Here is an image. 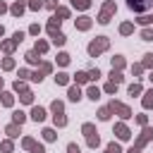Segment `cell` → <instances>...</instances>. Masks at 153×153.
Returning a JSON list of instances; mask_svg holds the SVG:
<instances>
[{
    "instance_id": "obj_1",
    "label": "cell",
    "mask_w": 153,
    "mask_h": 153,
    "mask_svg": "<svg viewBox=\"0 0 153 153\" xmlns=\"http://www.w3.org/2000/svg\"><path fill=\"white\" fill-rule=\"evenodd\" d=\"M105 48H108V38H105V36H98L96 41L88 43V55H91V57H98Z\"/></svg>"
},
{
    "instance_id": "obj_2",
    "label": "cell",
    "mask_w": 153,
    "mask_h": 153,
    "mask_svg": "<svg viewBox=\"0 0 153 153\" xmlns=\"http://www.w3.org/2000/svg\"><path fill=\"white\" fill-rule=\"evenodd\" d=\"M81 129H84V134H86V141H88V146H91V148H96V146L100 143V139H98V131H96V127H93V124H84Z\"/></svg>"
},
{
    "instance_id": "obj_3",
    "label": "cell",
    "mask_w": 153,
    "mask_h": 153,
    "mask_svg": "<svg viewBox=\"0 0 153 153\" xmlns=\"http://www.w3.org/2000/svg\"><path fill=\"white\" fill-rule=\"evenodd\" d=\"M127 5H129V10H134V12H146V10L153 7V0H127Z\"/></svg>"
},
{
    "instance_id": "obj_4",
    "label": "cell",
    "mask_w": 153,
    "mask_h": 153,
    "mask_svg": "<svg viewBox=\"0 0 153 153\" xmlns=\"http://www.w3.org/2000/svg\"><path fill=\"white\" fill-rule=\"evenodd\" d=\"M50 108H53V112H55V115H53V117H55V124H57V127H65V124H67V117L62 115V103L55 100Z\"/></svg>"
},
{
    "instance_id": "obj_5",
    "label": "cell",
    "mask_w": 153,
    "mask_h": 153,
    "mask_svg": "<svg viewBox=\"0 0 153 153\" xmlns=\"http://www.w3.org/2000/svg\"><path fill=\"white\" fill-rule=\"evenodd\" d=\"M110 110H112V112H117V115H120L122 120H127V117H131V110H129L127 105H122V103H117V100H112V103H110Z\"/></svg>"
},
{
    "instance_id": "obj_6",
    "label": "cell",
    "mask_w": 153,
    "mask_h": 153,
    "mask_svg": "<svg viewBox=\"0 0 153 153\" xmlns=\"http://www.w3.org/2000/svg\"><path fill=\"white\" fill-rule=\"evenodd\" d=\"M112 12H115V2H105V5H103V12H100V17H98V22H100V24H108Z\"/></svg>"
},
{
    "instance_id": "obj_7",
    "label": "cell",
    "mask_w": 153,
    "mask_h": 153,
    "mask_svg": "<svg viewBox=\"0 0 153 153\" xmlns=\"http://www.w3.org/2000/svg\"><path fill=\"white\" fill-rule=\"evenodd\" d=\"M115 134H117V139H122V141H127V139L131 136V134H129V129H127L122 122H120V124H115Z\"/></svg>"
},
{
    "instance_id": "obj_8",
    "label": "cell",
    "mask_w": 153,
    "mask_h": 153,
    "mask_svg": "<svg viewBox=\"0 0 153 153\" xmlns=\"http://www.w3.org/2000/svg\"><path fill=\"white\" fill-rule=\"evenodd\" d=\"M31 117H33V120H36V122H43V117H45V110H43V108H38V105H36V108H33V110H31Z\"/></svg>"
},
{
    "instance_id": "obj_9",
    "label": "cell",
    "mask_w": 153,
    "mask_h": 153,
    "mask_svg": "<svg viewBox=\"0 0 153 153\" xmlns=\"http://www.w3.org/2000/svg\"><path fill=\"white\" fill-rule=\"evenodd\" d=\"M76 26H79L81 31H86V29L91 26V19H88V17H79V19H76Z\"/></svg>"
},
{
    "instance_id": "obj_10",
    "label": "cell",
    "mask_w": 153,
    "mask_h": 153,
    "mask_svg": "<svg viewBox=\"0 0 153 153\" xmlns=\"http://www.w3.org/2000/svg\"><path fill=\"white\" fill-rule=\"evenodd\" d=\"M50 38H53V43L55 45H62L67 38H65V33H60V31H55V33H50Z\"/></svg>"
},
{
    "instance_id": "obj_11",
    "label": "cell",
    "mask_w": 153,
    "mask_h": 153,
    "mask_svg": "<svg viewBox=\"0 0 153 153\" xmlns=\"http://www.w3.org/2000/svg\"><path fill=\"white\" fill-rule=\"evenodd\" d=\"M10 12H12V14H14V17H19V14H22V12H24V5H22V2H19V0H17V2H14V5H12V7H10Z\"/></svg>"
},
{
    "instance_id": "obj_12",
    "label": "cell",
    "mask_w": 153,
    "mask_h": 153,
    "mask_svg": "<svg viewBox=\"0 0 153 153\" xmlns=\"http://www.w3.org/2000/svg\"><path fill=\"white\" fill-rule=\"evenodd\" d=\"M17 43H19V41L12 36V41H5V43H2V50H5V53H12V48H14Z\"/></svg>"
},
{
    "instance_id": "obj_13",
    "label": "cell",
    "mask_w": 153,
    "mask_h": 153,
    "mask_svg": "<svg viewBox=\"0 0 153 153\" xmlns=\"http://www.w3.org/2000/svg\"><path fill=\"white\" fill-rule=\"evenodd\" d=\"M79 98H81V91H79V86H72V88H69V100H74V103H76Z\"/></svg>"
},
{
    "instance_id": "obj_14",
    "label": "cell",
    "mask_w": 153,
    "mask_h": 153,
    "mask_svg": "<svg viewBox=\"0 0 153 153\" xmlns=\"http://www.w3.org/2000/svg\"><path fill=\"white\" fill-rule=\"evenodd\" d=\"M151 134H153V129H148V127H146V129H143V134H141V139H139V146H143V143L151 139Z\"/></svg>"
},
{
    "instance_id": "obj_15",
    "label": "cell",
    "mask_w": 153,
    "mask_h": 153,
    "mask_svg": "<svg viewBox=\"0 0 153 153\" xmlns=\"http://www.w3.org/2000/svg\"><path fill=\"white\" fill-rule=\"evenodd\" d=\"M143 108H153V88L143 96Z\"/></svg>"
},
{
    "instance_id": "obj_16",
    "label": "cell",
    "mask_w": 153,
    "mask_h": 153,
    "mask_svg": "<svg viewBox=\"0 0 153 153\" xmlns=\"http://www.w3.org/2000/svg\"><path fill=\"white\" fill-rule=\"evenodd\" d=\"M122 67H124V60H122L120 55H115V57H112V69H122Z\"/></svg>"
},
{
    "instance_id": "obj_17",
    "label": "cell",
    "mask_w": 153,
    "mask_h": 153,
    "mask_svg": "<svg viewBox=\"0 0 153 153\" xmlns=\"http://www.w3.org/2000/svg\"><path fill=\"white\" fill-rule=\"evenodd\" d=\"M105 153H122V148H120V143H108V148H105Z\"/></svg>"
},
{
    "instance_id": "obj_18",
    "label": "cell",
    "mask_w": 153,
    "mask_h": 153,
    "mask_svg": "<svg viewBox=\"0 0 153 153\" xmlns=\"http://www.w3.org/2000/svg\"><path fill=\"white\" fill-rule=\"evenodd\" d=\"M72 5H74V7H79V10H86V7L91 5V0H72Z\"/></svg>"
},
{
    "instance_id": "obj_19",
    "label": "cell",
    "mask_w": 153,
    "mask_h": 153,
    "mask_svg": "<svg viewBox=\"0 0 153 153\" xmlns=\"http://www.w3.org/2000/svg\"><path fill=\"white\" fill-rule=\"evenodd\" d=\"M26 62H31V65H36V62H38V53H36V50H31V53H26Z\"/></svg>"
},
{
    "instance_id": "obj_20",
    "label": "cell",
    "mask_w": 153,
    "mask_h": 153,
    "mask_svg": "<svg viewBox=\"0 0 153 153\" xmlns=\"http://www.w3.org/2000/svg\"><path fill=\"white\" fill-rule=\"evenodd\" d=\"M88 98H91V100H98V98H100V91H98L96 86H91V88H88Z\"/></svg>"
},
{
    "instance_id": "obj_21",
    "label": "cell",
    "mask_w": 153,
    "mask_h": 153,
    "mask_svg": "<svg viewBox=\"0 0 153 153\" xmlns=\"http://www.w3.org/2000/svg\"><path fill=\"white\" fill-rule=\"evenodd\" d=\"M74 79H76V84H84V81H88V72H79Z\"/></svg>"
},
{
    "instance_id": "obj_22",
    "label": "cell",
    "mask_w": 153,
    "mask_h": 153,
    "mask_svg": "<svg viewBox=\"0 0 153 153\" xmlns=\"http://www.w3.org/2000/svg\"><path fill=\"white\" fill-rule=\"evenodd\" d=\"M141 93V84H131L129 86V96H139Z\"/></svg>"
},
{
    "instance_id": "obj_23",
    "label": "cell",
    "mask_w": 153,
    "mask_h": 153,
    "mask_svg": "<svg viewBox=\"0 0 153 153\" xmlns=\"http://www.w3.org/2000/svg\"><path fill=\"white\" fill-rule=\"evenodd\" d=\"M141 38L143 41H153V29H143L141 31Z\"/></svg>"
},
{
    "instance_id": "obj_24",
    "label": "cell",
    "mask_w": 153,
    "mask_h": 153,
    "mask_svg": "<svg viewBox=\"0 0 153 153\" xmlns=\"http://www.w3.org/2000/svg\"><path fill=\"white\" fill-rule=\"evenodd\" d=\"M67 14H69V12H67L65 7H60V10H55V14H53V17H57V19H65Z\"/></svg>"
},
{
    "instance_id": "obj_25",
    "label": "cell",
    "mask_w": 153,
    "mask_h": 153,
    "mask_svg": "<svg viewBox=\"0 0 153 153\" xmlns=\"http://www.w3.org/2000/svg\"><path fill=\"white\" fill-rule=\"evenodd\" d=\"M120 31H122L124 36H129V33L134 31V26H131V24H122V26H120Z\"/></svg>"
},
{
    "instance_id": "obj_26",
    "label": "cell",
    "mask_w": 153,
    "mask_h": 153,
    "mask_svg": "<svg viewBox=\"0 0 153 153\" xmlns=\"http://www.w3.org/2000/svg\"><path fill=\"white\" fill-rule=\"evenodd\" d=\"M57 62H60V65L65 67V65L69 62V55H67V53H60V55H57Z\"/></svg>"
},
{
    "instance_id": "obj_27",
    "label": "cell",
    "mask_w": 153,
    "mask_h": 153,
    "mask_svg": "<svg viewBox=\"0 0 153 153\" xmlns=\"http://www.w3.org/2000/svg\"><path fill=\"white\" fill-rule=\"evenodd\" d=\"M98 117H100V120H110V108H100Z\"/></svg>"
},
{
    "instance_id": "obj_28",
    "label": "cell",
    "mask_w": 153,
    "mask_h": 153,
    "mask_svg": "<svg viewBox=\"0 0 153 153\" xmlns=\"http://www.w3.org/2000/svg\"><path fill=\"white\" fill-rule=\"evenodd\" d=\"M24 120H26V117H24V112H22V110H17V112H14V124H22Z\"/></svg>"
},
{
    "instance_id": "obj_29",
    "label": "cell",
    "mask_w": 153,
    "mask_h": 153,
    "mask_svg": "<svg viewBox=\"0 0 153 153\" xmlns=\"http://www.w3.org/2000/svg\"><path fill=\"white\" fill-rule=\"evenodd\" d=\"M5 131H7V136H12V139H14V136H19V134H17V124H10Z\"/></svg>"
},
{
    "instance_id": "obj_30",
    "label": "cell",
    "mask_w": 153,
    "mask_h": 153,
    "mask_svg": "<svg viewBox=\"0 0 153 153\" xmlns=\"http://www.w3.org/2000/svg\"><path fill=\"white\" fill-rule=\"evenodd\" d=\"M45 50H48V43L38 41V43H36V53H45Z\"/></svg>"
},
{
    "instance_id": "obj_31",
    "label": "cell",
    "mask_w": 153,
    "mask_h": 153,
    "mask_svg": "<svg viewBox=\"0 0 153 153\" xmlns=\"http://www.w3.org/2000/svg\"><path fill=\"white\" fill-rule=\"evenodd\" d=\"M67 81H69V79H67V74H62V72L55 76V84H67Z\"/></svg>"
},
{
    "instance_id": "obj_32",
    "label": "cell",
    "mask_w": 153,
    "mask_h": 153,
    "mask_svg": "<svg viewBox=\"0 0 153 153\" xmlns=\"http://www.w3.org/2000/svg\"><path fill=\"white\" fill-rule=\"evenodd\" d=\"M14 91H22V93H26V86H24V81H14Z\"/></svg>"
},
{
    "instance_id": "obj_33",
    "label": "cell",
    "mask_w": 153,
    "mask_h": 153,
    "mask_svg": "<svg viewBox=\"0 0 153 153\" xmlns=\"http://www.w3.org/2000/svg\"><path fill=\"white\" fill-rule=\"evenodd\" d=\"M29 7H31V10H41V7H43V0H31Z\"/></svg>"
},
{
    "instance_id": "obj_34",
    "label": "cell",
    "mask_w": 153,
    "mask_h": 153,
    "mask_svg": "<svg viewBox=\"0 0 153 153\" xmlns=\"http://www.w3.org/2000/svg\"><path fill=\"white\" fill-rule=\"evenodd\" d=\"M110 79H112V81H115V84H120V81H122V74H120V72H115V69H112V74H110Z\"/></svg>"
},
{
    "instance_id": "obj_35",
    "label": "cell",
    "mask_w": 153,
    "mask_h": 153,
    "mask_svg": "<svg viewBox=\"0 0 153 153\" xmlns=\"http://www.w3.org/2000/svg\"><path fill=\"white\" fill-rule=\"evenodd\" d=\"M2 105H12V93H2Z\"/></svg>"
},
{
    "instance_id": "obj_36",
    "label": "cell",
    "mask_w": 153,
    "mask_h": 153,
    "mask_svg": "<svg viewBox=\"0 0 153 153\" xmlns=\"http://www.w3.org/2000/svg\"><path fill=\"white\" fill-rule=\"evenodd\" d=\"M43 136H45V141H53V139H55V131H53V129H45Z\"/></svg>"
},
{
    "instance_id": "obj_37",
    "label": "cell",
    "mask_w": 153,
    "mask_h": 153,
    "mask_svg": "<svg viewBox=\"0 0 153 153\" xmlns=\"http://www.w3.org/2000/svg\"><path fill=\"white\" fill-rule=\"evenodd\" d=\"M105 91H108V93H115V91H117V84H115V81H110V84L105 86Z\"/></svg>"
},
{
    "instance_id": "obj_38",
    "label": "cell",
    "mask_w": 153,
    "mask_h": 153,
    "mask_svg": "<svg viewBox=\"0 0 153 153\" xmlns=\"http://www.w3.org/2000/svg\"><path fill=\"white\" fill-rule=\"evenodd\" d=\"M2 67H5V69H12V67H14V62L7 57V60H2Z\"/></svg>"
},
{
    "instance_id": "obj_39",
    "label": "cell",
    "mask_w": 153,
    "mask_h": 153,
    "mask_svg": "<svg viewBox=\"0 0 153 153\" xmlns=\"http://www.w3.org/2000/svg\"><path fill=\"white\" fill-rule=\"evenodd\" d=\"M22 100H24V103H31V100H33V96L26 91V93H22Z\"/></svg>"
},
{
    "instance_id": "obj_40",
    "label": "cell",
    "mask_w": 153,
    "mask_h": 153,
    "mask_svg": "<svg viewBox=\"0 0 153 153\" xmlns=\"http://www.w3.org/2000/svg\"><path fill=\"white\" fill-rule=\"evenodd\" d=\"M33 146H36L33 139H24V148H33Z\"/></svg>"
},
{
    "instance_id": "obj_41",
    "label": "cell",
    "mask_w": 153,
    "mask_h": 153,
    "mask_svg": "<svg viewBox=\"0 0 153 153\" xmlns=\"http://www.w3.org/2000/svg\"><path fill=\"white\" fill-rule=\"evenodd\" d=\"M143 67H153V55H146V60H143Z\"/></svg>"
},
{
    "instance_id": "obj_42",
    "label": "cell",
    "mask_w": 153,
    "mask_h": 153,
    "mask_svg": "<svg viewBox=\"0 0 153 153\" xmlns=\"http://www.w3.org/2000/svg\"><path fill=\"white\" fill-rule=\"evenodd\" d=\"M98 76H100L98 69H91V72H88V79H98Z\"/></svg>"
},
{
    "instance_id": "obj_43",
    "label": "cell",
    "mask_w": 153,
    "mask_h": 153,
    "mask_svg": "<svg viewBox=\"0 0 153 153\" xmlns=\"http://www.w3.org/2000/svg\"><path fill=\"white\" fill-rule=\"evenodd\" d=\"M31 79H33V81H41V79H43V72H33Z\"/></svg>"
},
{
    "instance_id": "obj_44",
    "label": "cell",
    "mask_w": 153,
    "mask_h": 153,
    "mask_svg": "<svg viewBox=\"0 0 153 153\" xmlns=\"http://www.w3.org/2000/svg\"><path fill=\"white\" fill-rule=\"evenodd\" d=\"M67 151H69V153H79V146H76V143H69Z\"/></svg>"
},
{
    "instance_id": "obj_45",
    "label": "cell",
    "mask_w": 153,
    "mask_h": 153,
    "mask_svg": "<svg viewBox=\"0 0 153 153\" xmlns=\"http://www.w3.org/2000/svg\"><path fill=\"white\" fill-rule=\"evenodd\" d=\"M31 151H33V153H45V148H43V146H41V143H36V146H33V148H31Z\"/></svg>"
},
{
    "instance_id": "obj_46",
    "label": "cell",
    "mask_w": 153,
    "mask_h": 153,
    "mask_svg": "<svg viewBox=\"0 0 153 153\" xmlns=\"http://www.w3.org/2000/svg\"><path fill=\"white\" fill-rule=\"evenodd\" d=\"M43 5H45V7H50V10H53V7H55V5H57V0H45V2H43Z\"/></svg>"
},
{
    "instance_id": "obj_47",
    "label": "cell",
    "mask_w": 153,
    "mask_h": 153,
    "mask_svg": "<svg viewBox=\"0 0 153 153\" xmlns=\"http://www.w3.org/2000/svg\"><path fill=\"white\" fill-rule=\"evenodd\" d=\"M5 10H7V7H5V2H0V14H2Z\"/></svg>"
},
{
    "instance_id": "obj_48",
    "label": "cell",
    "mask_w": 153,
    "mask_h": 153,
    "mask_svg": "<svg viewBox=\"0 0 153 153\" xmlns=\"http://www.w3.org/2000/svg\"><path fill=\"white\" fill-rule=\"evenodd\" d=\"M127 153H139V146H136V148H129Z\"/></svg>"
},
{
    "instance_id": "obj_49",
    "label": "cell",
    "mask_w": 153,
    "mask_h": 153,
    "mask_svg": "<svg viewBox=\"0 0 153 153\" xmlns=\"http://www.w3.org/2000/svg\"><path fill=\"white\" fill-rule=\"evenodd\" d=\"M2 33H5V29H2V26H0V36H2Z\"/></svg>"
},
{
    "instance_id": "obj_50",
    "label": "cell",
    "mask_w": 153,
    "mask_h": 153,
    "mask_svg": "<svg viewBox=\"0 0 153 153\" xmlns=\"http://www.w3.org/2000/svg\"><path fill=\"white\" fill-rule=\"evenodd\" d=\"M148 79H151V81H153V72H151V76H148Z\"/></svg>"
},
{
    "instance_id": "obj_51",
    "label": "cell",
    "mask_w": 153,
    "mask_h": 153,
    "mask_svg": "<svg viewBox=\"0 0 153 153\" xmlns=\"http://www.w3.org/2000/svg\"><path fill=\"white\" fill-rule=\"evenodd\" d=\"M0 86H2V79H0Z\"/></svg>"
}]
</instances>
